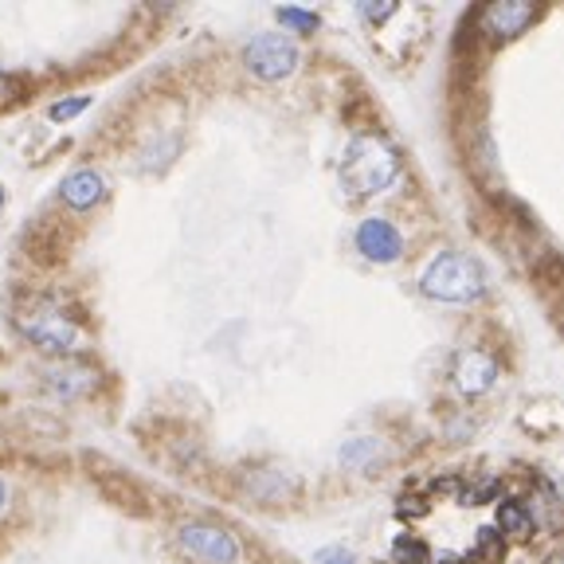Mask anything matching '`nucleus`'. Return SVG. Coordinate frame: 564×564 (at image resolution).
Returning <instances> with one entry per match:
<instances>
[{"label": "nucleus", "mask_w": 564, "mask_h": 564, "mask_svg": "<svg viewBox=\"0 0 564 564\" xmlns=\"http://www.w3.org/2000/svg\"><path fill=\"white\" fill-rule=\"evenodd\" d=\"M396 173H400V161H396V153L388 150L380 138L361 133V138L349 141L345 161H341V185H345L357 200L385 192V188L396 180Z\"/></svg>", "instance_id": "f257e3e1"}, {"label": "nucleus", "mask_w": 564, "mask_h": 564, "mask_svg": "<svg viewBox=\"0 0 564 564\" xmlns=\"http://www.w3.org/2000/svg\"><path fill=\"white\" fill-rule=\"evenodd\" d=\"M420 286L423 294H432L439 302H470L482 294V267L474 259H467V255L447 251L427 263Z\"/></svg>", "instance_id": "f03ea898"}, {"label": "nucleus", "mask_w": 564, "mask_h": 564, "mask_svg": "<svg viewBox=\"0 0 564 564\" xmlns=\"http://www.w3.org/2000/svg\"><path fill=\"white\" fill-rule=\"evenodd\" d=\"M16 321L39 349H47V353H71L79 341L75 321L67 318L59 306H51V302H36V306H32L28 314H20Z\"/></svg>", "instance_id": "7ed1b4c3"}, {"label": "nucleus", "mask_w": 564, "mask_h": 564, "mask_svg": "<svg viewBox=\"0 0 564 564\" xmlns=\"http://www.w3.org/2000/svg\"><path fill=\"white\" fill-rule=\"evenodd\" d=\"M177 541L197 564H232L235 556H239L235 537L220 526H208V521H188V526H180Z\"/></svg>", "instance_id": "20e7f679"}, {"label": "nucleus", "mask_w": 564, "mask_h": 564, "mask_svg": "<svg viewBox=\"0 0 564 564\" xmlns=\"http://www.w3.org/2000/svg\"><path fill=\"white\" fill-rule=\"evenodd\" d=\"M244 59H247V67H251V75L286 79V75H294V67H298V47H294V39H286V36H259V39H251Z\"/></svg>", "instance_id": "39448f33"}, {"label": "nucleus", "mask_w": 564, "mask_h": 564, "mask_svg": "<svg viewBox=\"0 0 564 564\" xmlns=\"http://www.w3.org/2000/svg\"><path fill=\"white\" fill-rule=\"evenodd\" d=\"M357 247L373 263H396L400 251H404V239H400V232L388 220H365L357 227Z\"/></svg>", "instance_id": "423d86ee"}, {"label": "nucleus", "mask_w": 564, "mask_h": 564, "mask_svg": "<svg viewBox=\"0 0 564 564\" xmlns=\"http://www.w3.org/2000/svg\"><path fill=\"white\" fill-rule=\"evenodd\" d=\"M494 380H498V365H494V357H486V353H479V349L459 353V361H455V385H459L462 392L479 396V392H486Z\"/></svg>", "instance_id": "0eeeda50"}, {"label": "nucleus", "mask_w": 564, "mask_h": 564, "mask_svg": "<svg viewBox=\"0 0 564 564\" xmlns=\"http://www.w3.org/2000/svg\"><path fill=\"white\" fill-rule=\"evenodd\" d=\"M529 20H533V4L526 0H506V4H490L482 24H486L490 36H517V32L526 28Z\"/></svg>", "instance_id": "6e6552de"}, {"label": "nucleus", "mask_w": 564, "mask_h": 564, "mask_svg": "<svg viewBox=\"0 0 564 564\" xmlns=\"http://www.w3.org/2000/svg\"><path fill=\"white\" fill-rule=\"evenodd\" d=\"M103 192H106V180L94 169H79L63 180V200L71 208H91L94 200H103Z\"/></svg>", "instance_id": "1a4fd4ad"}, {"label": "nucleus", "mask_w": 564, "mask_h": 564, "mask_svg": "<svg viewBox=\"0 0 564 564\" xmlns=\"http://www.w3.org/2000/svg\"><path fill=\"white\" fill-rule=\"evenodd\" d=\"M474 564H498L502 561V537L498 529H479V541H474Z\"/></svg>", "instance_id": "9d476101"}, {"label": "nucleus", "mask_w": 564, "mask_h": 564, "mask_svg": "<svg viewBox=\"0 0 564 564\" xmlns=\"http://www.w3.org/2000/svg\"><path fill=\"white\" fill-rule=\"evenodd\" d=\"M498 526H502V533H514V537H521L529 529V514H526V506L521 502H502L498 506Z\"/></svg>", "instance_id": "9b49d317"}, {"label": "nucleus", "mask_w": 564, "mask_h": 564, "mask_svg": "<svg viewBox=\"0 0 564 564\" xmlns=\"http://www.w3.org/2000/svg\"><path fill=\"white\" fill-rule=\"evenodd\" d=\"M396 561L400 564H427V549L415 537H396Z\"/></svg>", "instance_id": "f8f14e48"}, {"label": "nucleus", "mask_w": 564, "mask_h": 564, "mask_svg": "<svg viewBox=\"0 0 564 564\" xmlns=\"http://www.w3.org/2000/svg\"><path fill=\"white\" fill-rule=\"evenodd\" d=\"M279 24L298 28V32H314L318 28V16H314V12H298V9H279Z\"/></svg>", "instance_id": "ddd939ff"}, {"label": "nucleus", "mask_w": 564, "mask_h": 564, "mask_svg": "<svg viewBox=\"0 0 564 564\" xmlns=\"http://www.w3.org/2000/svg\"><path fill=\"white\" fill-rule=\"evenodd\" d=\"M86 106H91V98H86V94H75V98H67V103H56L47 114H51L56 122H67V118H75V114H83Z\"/></svg>", "instance_id": "4468645a"}, {"label": "nucleus", "mask_w": 564, "mask_h": 564, "mask_svg": "<svg viewBox=\"0 0 564 564\" xmlns=\"http://www.w3.org/2000/svg\"><path fill=\"white\" fill-rule=\"evenodd\" d=\"M396 12L392 0H385V4H361V16L368 20V24H380V20H388Z\"/></svg>", "instance_id": "2eb2a0df"}, {"label": "nucleus", "mask_w": 564, "mask_h": 564, "mask_svg": "<svg viewBox=\"0 0 564 564\" xmlns=\"http://www.w3.org/2000/svg\"><path fill=\"white\" fill-rule=\"evenodd\" d=\"M314 564H357V561H353L345 549H321V553L314 556Z\"/></svg>", "instance_id": "dca6fc26"}, {"label": "nucleus", "mask_w": 564, "mask_h": 564, "mask_svg": "<svg viewBox=\"0 0 564 564\" xmlns=\"http://www.w3.org/2000/svg\"><path fill=\"white\" fill-rule=\"evenodd\" d=\"M4 502H9V490H4V482H0V509H4Z\"/></svg>", "instance_id": "f3484780"}, {"label": "nucleus", "mask_w": 564, "mask_h": 564, "mask_svg": "<svg viewBox=\"0 0 564 564\" xmlns=\"http://www.w3.org/2000/svg\"><path fill=\"white\" fill-rule=\"evenodd\" d=\"M0 91H4V75H0Z\"/></svg>", "instance_id": "a211bd4d"}, {"label": "nucleus", "mask_w": 564, "mask_h": 564, "mask_svg": "<svg viewBox=\"0 0 564 564\" xmlns=\"http://www.w3.org/2000/svg\"><path fill=\"white\" fill-rule=\"evenodd\" d=\"M0 200H4V192H0Z\"/></svg>", "instance_id": "6ab92c4d"}]
</instances>
